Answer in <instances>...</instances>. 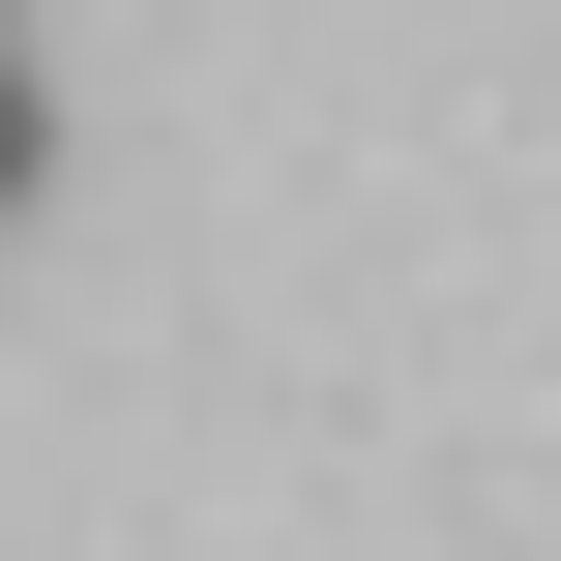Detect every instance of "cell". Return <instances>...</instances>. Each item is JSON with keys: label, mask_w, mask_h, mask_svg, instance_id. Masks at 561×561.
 Listing matches in <instances>:
<instances>
[{"label": "cell", "mask_w": 561, "mask_h": 561, "mask_svg": "<svg viewBox=\"0 0 561 561\" xmlns=\"http://www.w3.org/2000/svg\"><path fill=\"white\" fill-rule=\"evenodd\" d=\"M30 178H59V89H30V30H0V207H30Z\"/></svg>", "instance_id": "1"}]
</instances>
